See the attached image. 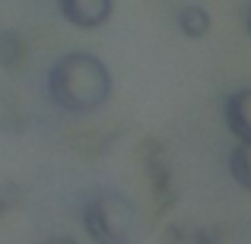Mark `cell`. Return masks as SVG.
Here are the masks:
<instances>
[{"mask_svg": "<svg viewBox=\"0 0 251 244\" xmlns=\"http://www.w3.org/2000/svg\"><path fill=\"white\" fill-rule=\"evenodd\" d=\"M48 98L67 114H96L111 98V73L89 51L61 54L45 76Z\"/></svg>", "mask_w": 251, "mask_h": 244, "instance_id": "cell-1", "label": "cell"}, {"mask_svg": "<svg viewBox=\"0 0 251 244\" xmlns=\"http://www.w3.org/2000/svg\"><path fill=\"white\" fill-rule=\"evenodd\" d=\"M83 228L92 241L124 244L137 232V206L121 190H99L83 206Z\"/></svg>", "mask_w": 251, "mask_h": 244, "instance_id": "cell-2", "label": "cell"}, {"mask_svg": "<svg viewBox=\"0 0 251 244\" xmlns=\"http://www.w3.org/2000/svg\"><path fill=\"white\" fill-rule=\"evenodd\" d=\"M245 29H248V35H251V10H248V16H245Z\"/></svg>", "mask_w": 251, "mask_h": 244, "instance_id": "cell-7", "label": "cell"}, {"mask_svg": "<svg viewBox=\"0 0 251 244\" xmlns=\"http://www.w3.org/2000/svg\"><path fill=\"white\" fill-rule=\"evenodd\" d=\"M223 121L232 130L235 140H248L251 136V86L226 95V102H223Z\"/></svg>", "mask_w": 251, "mask_h": 244, "instance_id": "cell-4", "label": "cell"}, {"mask_svg": "<svg viewBox=\"0 0 251 244\" xmlns=\"http://www.w3.org/2000/svg\"><path fill=\"white\" fill-rule=\"evenodd\" d=\"M57 10L76 29H99L111 19L115 0H57Z\"/></svg>", "mask_w": 251, "mask_h": 244, "instance_id": "cell-3", "label": "cell"}, {"mask_svg": "<svg viewBox=\"0 0 251 244\" xmlns=\"http://www.w3.org/2000/svg\"><path fill=\"white\" fill-rule=\"evenodd\" d=\"M175 19H178V29H181L188 38H203L210 32V13L203 10V6H197V3L181 6Z\"/></svg>", "mask_w": 251, "mask_h": 244, "instance_id": "cell-6", "label": "cell"}, {"mask_svg": "<svg viewBox=\"0 0 251 244\" xmlns=\"http://www.w3.org/2000/svg\"><path fill=\"white\" fill-rule=\"evenodd\" d=\"M229 175L239 187L251 190V136L248 140H239L229 153Z\"/></svg>", "mask_w": 251, "mask_h": 244, "instance_id": "cell-5", "label": "cell"}]
</instances>
